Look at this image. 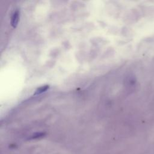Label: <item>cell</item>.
I'll use <instances>...</instances> for the list:
<instances>
[{"instance_id": "cell-1", "label": "cell", "mask_w": 154, "mask_h": 154, "mask_svg": "<svg viewBox=\"0 0 154 154\" xmlns=\"http://www.w3.org/2000/svg\"><path fill=\"white\" fill-rule=\"evenodd\" d=\"M19 10H16L13 12L11 18V25L14 28L16 26L19 22Z\"/></svg>"}, {"instance_id": "cell-2", "label": "cell", "mask_w": 154, "mask_h": 154, "mask_svg": "<svg viewBox=\"0 0 154 154\" xmlns=\"http://www.w3.org/2000/svg\"><path fill=\"white\" fill-rule=\"evenodd\" d=\"M46 135V133L43 132H35L33 135H32L28 140H35V139H39L41 138L44 137Z\"/></svg>"}, {"instance_id": "cell-3", "label": "cell", "mask_w": 154, "mask_h": 154, "mask_svg": "<svg viewBox=\"0 0 154 154\" xmlns=\"http://www.w3.org/2000/svg\"><path fill=\"white\" fill-rule=\"evenodd\" d=\"M49 88V86L48 85H45V86H42V87H40V88H38L36 92H35V94H40V93H42L45 91H46L48 90V88Z\"/></svg>"}]
</instances>
